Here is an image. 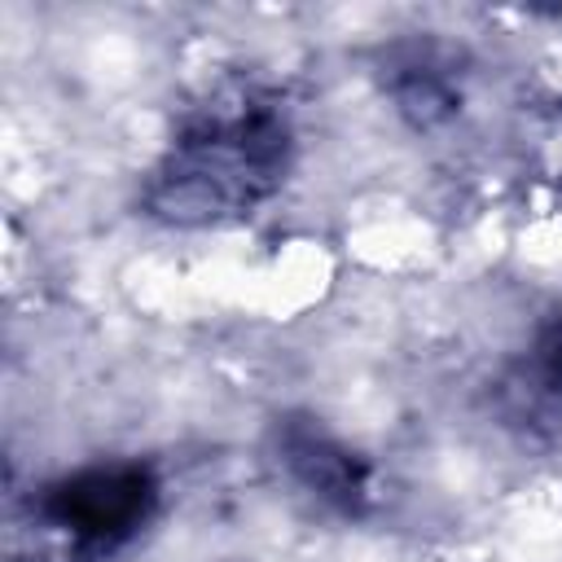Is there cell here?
Listing matches in <instances>:
<instances>
[{
  "mask_svg": "<svg viewBox=\"0 0 562 562\" xmlns=\"http://www.w3.org/2000/svg\"><path fill=\"white\" fill-rule=\"evenodd\" d=\"M272 452L281 474L321 509L338 518H364L378 505V470L364 452L342 443L321 417L285 413L272 422Z\"/></svg>",
  "mask_w": 562,
  "mask_h": 562,
  "instance_id": "3",
  "label": "cell"
},
{
  "mask_svg": "<svg viewBox=\"0 0 562 562\" xmlns=\"http://www.w3.org/2000/svg\"><path fill=\"white\" fill-rule=\"evenodd\" d=\"M299 154L281 92L228 79L189 105L140 184V211L167 228H215L259 211Z\"/></svg>",
  "mask_w": 562,
  "mask_h": 562,
  "instance_id": "1",
  "label": "cell"
},
{
  "mask_svg": "<svg viewBox=\"0 0 562 562\" xmlns=\"http://www.w3.org/2000/svg\"><path fill=\"white\" fill-rule=\"evenodd\" d=\"M492 408L527 443L562 439V312L540 316L527 342L501 364Z\"/></svg>",
  "mask_w": 562,
  "mask_h": 562,
  "instance_id": "4",
  "label": "cell"
},
{
  "mask_svg": "<svg viewBox=\"0 0 562 562\" xmlns=\"http://www.w3.org/2000/svg\"><path fill=\"white\" fill-rule=\"evenodd\" d=\"M162 479L149 461H88L48 479L31 501V522L53 562H114L158 518Z\"/></svg>",
  "mask_w": 562,
  "mask_h": 562,
  "instance_id": "2",
  "label": "cell"
},
{
  "mask_svg": "<svg viewBox=\"0 0 562 562\" xmlns=\"http://www.w3.org/2000/svg\"><path fill=\"white\" fill-rule=\"evenodd\" d=\"M382 92L413 132H435L461 114V70L435 40H400L382 57Z\"/></svg>",
  "mask_w": 562,
  "mask_h": 562,
  "instance_id": "5",
  "label": "cell"
}]
</instances>
